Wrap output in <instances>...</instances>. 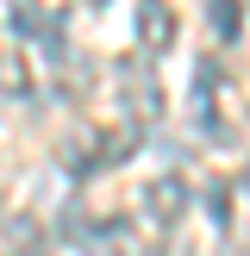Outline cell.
Masks as SVG:
<instances>
[{
    "label": "cell",
    "instance_id": "cell-1",
    "mask_svg": "<svg viewBox=\"0 0 250 256\" xmlns=\"http://www.w3.org/2000/svg\"><path fill=\"white\" fill-rule=\"evenodd\" d=\"M119 106L132 125H156L162 119V88L144 62H119Z\"/></svg>",
    "mask_w": 250,
    "mask_h": 256
},
{
    "label": "cell",
    "instance_id": "cell-2",
    "mask_svg": "<svg viewBox=\"0 0 250 256\" xmlns=\"http://www.w3.org/2000/svg\"><path fill=\"white\" fill-rule=\"evenodd\" d=\"M182 212H188V182H175V175L144 182V219L156 232H182Z\"/></svg>",
    "mask_w": 250,
    "mask_h": 256
},
{
    "label": "cell",
    "instance_id": "cell-3",
    "mask_svg": "<svg viewBox=\"0 0 250 256\" xmlns=\"http://www.w3.org/2000/svg\"><path fill=\"white\" fill-rule=\"evenodd\" d=\"M138 44H144L150 56L175 44V6L169 0H138Z\"/></svg>",
    "mask_w": 250,
    "mask_h": 256
},
{
    "label": "cell",
    "instance_id": "cell-4",
    "mask_svg": "<svg viewBox=\"0 0 250 256\" xmlns=\"http://www.w3.org/2000/svg\"><path fill=\"white\" fill-rule=\"evenodd\" d=\"M82 250H88V256H138V238H132V219H100V225H88Z\"/></svg>",
    "mask_w": 250,
    "mask_h": 256
},
{
    "label": "cell",
    "instance_id": "cell-5",
    "mask_svg": "<svg viewBox=\"0 0 250 256\" xmlns=\"http://www.w3.org/2000/svg\"><path fill=\"white\" fill-rule=\"evenodd\" d=\"M6 250L12 256H44V225L38 219H6Z\"/></svg>",
    "mask_w": 250,
    "mask_h": 256
},
{
    "label": "cell",
    "instance_id": "cell-6",
    "mask_svg": "<svg viewBox=\"0 0 250 256\" xmlns=\"http://www.w3.org/2000/svg\"><path fill=\"white\" fill-rule=\"evenodd\" d=\"M0 94H6V100L32 94V69H25V56H19V50H0Z\"/></svg>",
    "mask_w": 250,
    "mask_h": 256
},
{
    "label": "cell",
    "instance_id": "cell-7",
    "mask_svg": "<svg viewBox=\"0 0 250 256\" xmlns=\"http://www.w3.org/2000/svg\"><path fill=\"white\" fill-rule=\"evenodd\" d=\"M206 19H212V32L232 44V38H238V25H244V0H206Z\"/></svg>",
    "mask_w": 250,
    "mask_h": 256
},
{
    "label": "cell",
    "instance_id": "cell-8",
    "mask_svg": "<svg viewBox=\"0 0 250 256\" xmlns=\"http://www.w3.org/2000/svg\"><path fill=\"white\" fill-rule=\"evenodd\" d=\"M12 32L38 38V32H44V6H38V0H12Z\"/></svg>",
    "mask_w": 250,
    "mask_h": 256
},
{
    "label": "cell",
    "instance_id": "cell-9",
    "mask_svg": "<svg viewBox=\"0 0 250 256\" xmlns=\"http://www.w3.org/2000/svg\"><path fill=\"white\" fill-rule=\"evenodd\" d=\"M206 212H212V225H225V232H232V188H225V182L206 188Z\"/></svg>",
    "mask_w": 250,
    "mask_h": 256
},
{
    "label": "cell",
    "instance_id": "cell-10",
    "mask_svg": "<svg viewBox=\"0 0 250 256\" xmlns=\"http://www.w3.org/2000/svg\"><path fill=\"white\" fill-rule=\"evenodd\" d=\"M244 194H250V162H244Z\"/></svg>",
    "mask_w": 250,
    "mask_h": 256
},
{
    "label": "cell",
    "instance_id": "cell-11",
    "mask_svg": "<svg viewBox=\"0 0 250 256\" xmlns=\"http://www.w3.org/2000/svg\"><path fill=\"white\" fill-rule=\"evenodd\" d=\"M244 256H250V238H244Z\"/></svg>",
    "mask_w": 250,
    "mask_h": 256
},
{
    "label": "cell",
    "instance_id": "cell-12",
    "mask_svg": "<svg viewBox=\"0 0 250 256\" xmlns=\"http://www.w3.org/2000/svg\"><path fill=\"white\" fill-rule=\"evenodd\" d=\"M94 6H106V0H94Z\"/></svg>",
    "mask_w": 250,
    "mask_h": 256
}]
</instances>
